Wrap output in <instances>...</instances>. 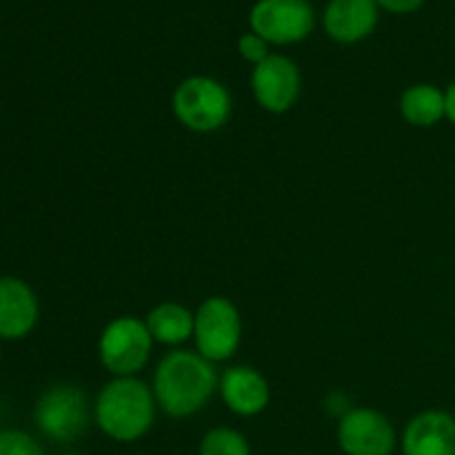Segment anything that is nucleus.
Masks as SVG:
<instances>
[{"instance_id": "9", "label": "nucleus", "mask_w": 455, "mask_h": 455, "mask_svg": "<svg viewBox=\"0 0 455 455\" xmlns=\"http://www.w3.org/2000/svg\"><path fill=\"white\" fill-rule=\"evenodd\" d=\"M336 435L347 455H391L395 449L389 418L369 407H351L338 422Z\"/></svg>"}, {"instance_id": "5", "label": "nucleus", "mask_w": 455, "mask_h": 455, "mask_svg": "<svg viewBox=\"0 0 455 455\" xmlns=\"http://www.w3.org/2000/svg\"><path fill=\"white\" fill-rule=\"evenodd\" d=\"M240 340H243V320L238 307L225 296L207 298L196 311V351L209 363H225L234 358Z\"/></svg>"}, {"instance_id": "18", "label": "nucleus", "mask_w": 455, "mask_h": 455, "mask_svg": "<svg viewBox=\"0 0 455 455\" xmlns=\"http://www.w3.org/2000/svg\"><path fill=\"white\" fill-rule=\"evenodd\" d=\"M238 52L240 56L247 62H251L253 67L260 65L267 56H269V43L265 38H260L258 34H243L238 40Z\"/></svg>"}, {"instance_id": "21", "label": "nucleus", "mask_w": 455, "mask_h": 455, "mask_svg": "<svg viewBox=\"0 0 455 455\" xmlns=\"http://www.w3.org/2000/svg\"><path fill=\"white\" fill-rule=\"evenodd\" d=\"M65 455H74V453H65Z\"/></svg>"}, {"instance_id": "11", "label": "nucleus", "mask_w": 455, "mask_h": 455, "mask_svg": "<svg viewBox=\"0 0 455 455\" xmlns=\"http://www.w3.org/2000/svg\"><path fill=\"white\" fill-rule=\"evenodd\" d=\"M404 455H455V418L429 409L409 420L403 431Z\"/></svg>"}, {"instance_id": "13", "label": "nucleus", "mask_w": 455, "mask_h": 455, "mask_svg": "<svg viewBox=\"0 0 455 455\" xmlns=\"http://www.w3.org/2000/svg\"><path fill=\"white\" fill-rule=\"evenodd\" d=\"M378 9L376 0H329L323 16L324 31L336 43H360L376 29Z\"/></svg>"}, {"instance_id": "3", "label": "nucleus", "mask_w": 455, "mask_h": 455, "mask_svg": "<svg viewBox=\"0 0 455 455\" xmlns=\"http://www.w3.org/2000/svg\"><path fill=\"white\" fill-rule=\"evenodd\" d=\"M172 109L178 123L196 133H212L225 127L231 116V96L212 76H189L176 87Z\"/></svg>"}, {"instance_id": "8", "label": "nucleus", "mask_w": 455, "mask_h": 455, "mask_svg": "<svg viewBox=\"0 0 455 455\" xmlns=\"http://www.w3.org/2000/svg\"><path fill=\"white\" fill-rule=\"evenodd\" d=\"M300 69L283 53H269L260 65L253 67V98L269 114H287L300 98Z\"/></svg>"}, {"instance_id": "12", "label": "nucleus", "mask_w": 455, "mask_h": 455, "mask_svg": "<svg viewBox=\"0 0 455 455\" xmlns=\"http://www.w3.org/2000/svg\"><path fill=\"white\" fill-rule=\"evenodd\" d=\"M218 391L227 409L243 418H253L265 411L271 398L267 378L247 364H235L227 369L218 382Z\"/></svg>"}, {"instance_id": "20", "label": "nucleus", "mask_w": 455, "mask_h": 455, "mask_svg": "<svg viewBox=\"0 0 455 455\" xmlns=\"http://www.w3.org/2000/svg\"><path fill=\"white\" fill-rule=\"evenodd\" d=\"M444 100H447V118L455 124V80L449 84L447 92H444Z\"/></svg>"}, {"instance_id": "7", "label": "nucleus", "mask_w": 455, "mask_h": 455, "mask_svg": "<svg viewBox=\"0 0 455 455\" xmlns=\"http://www.w3.org/2000/svg\"><path fill=\"white\" fill-rule=\"evenodd\" d=\"M249 22L269 44H296L314 31L315 16L307 0H258Z\"/></svg>"}, {"instance_id": "2", "label": "nucleus", "mask_w": 455, "mask_h": 455, "mask_svg": "<svg viewBox=\"0 0 455 455\" xmlns=\"http://www.w3.org/2000/svg\"><path fill=\"white\" fill-rule=\"evenodd\" d=\"M154 389L133 378H114L102 387L93 407V418L107 438L116 443H136L149 434L156 420Z\"/></svg>"}, {"instance_id": "16", "label": "nucleus", "mask_w": 455, "mask_h": 455, "mask_svg": "<svg viewBox=\"0 0 455 455\" xmlns=\"http://www.w3.org/2000/svg\"><path fill=\"white\" fill-rule=\"evenodd\" d=\"M200 455H251V447L240 431L231 427H216L204 434Z\"/></svg>"}, {"instance_id": "22", "label": "nucleus", "mask_w": 455, "mask_h": 455, "mask_svg": "<svg viewBox=\"0 0 455 455\" xmlns=\"http://www.w3.org/2000/svg\"><path fill=\"white\" fill-rule=\"evenodd\" d=\"M0 355H3V351H0Z\"/></svg>"}, {"instance_id": "6", "label": "nucleus", "mask_w": 455, "mask_h": 455, "mask_svg": "<svg viewBox=\"0 0 455 455\" xmlns=\"http://www.w3.org/2000/svg\"><path fill=\"white\" fill-rule=\"evenodd\" d=\"M40 434L56 443H74L89 427V400L80 387L53 385L40 394L34 407Z\"/></svg>"}, {"instance_id": "4", "label": "nucleus", "mask_w": 455, "mask_h": 455, "mask_svg": "<svg viewBox=\"0 0 455 455\" xmlns=\"http://www.w3.org/2000/svg\"><path fill=\"white\" fill-rule=\"evenodd\" d=\"M154 345L145 320L136 315H120L102 329L98 358L114 378H133L147 367Z\"/></svg>"}, {"instance_id": "15", "label": "nucleus", "mask_w": 455, "mask_h": 455, "mask_svg": "<svg viewBox=\"0 0 455 455\" xmlns=\"http://www.w3.org/2000/svg\"><path fill=\"white\" fill-rule=\"evenodd\" d=\"M400 114L409 124L420 129L435 127L443 118H447V100L444 92L435 84L418 83L404 89L400 96Z\"/></svg>"}, {"instance_id": "14", "label": "nucleus", "mask_w": 455, "mask_h": 455, "mask_svg": "<svg viewBox=\"0 0 455 455\" xmlns=\"http://www.w3.org/2000/svg\"><path fill=\"white\" fill-rule=\"evenodd\" d=\"M147 329L154 342L164 347H180L194 338L196 314L180 302H160L147 314Z\"/></svg>"}, {"instance_id": "19", "label": "nucleus", "mask_w": 455, "mask_h": 455, "mask_svg": "<svg viewBox=\"0 0 455 455\" xmlns=\"http://www.w3.org/2000/svg\"><path fill=\"white\" fill-rule=\"evenodd\" d=\"M378 7L387 9L391 13H411L422 7L425 0H376Z\"/></svg>"}, {"instance_id": "10", "label": "nucleus", "mask_w": 455, "mask_h": 455, "mask_svg": "<svg viewBox=\"0 0 455 455\" xmlns=\"http://www.w3.org/2000/svg\"><path fill=\"white\" fill-rule=\"evenodd\" d=\"M40 318V302L34 289L16 275L0 278V340H22Z\"/></svg>"}, {"instance_id": "17", "label": "nucleus", "mask_w": 455, "mask_h": 455, "mask_svg": "<svg viewBox=\"0 0 455 455\" xmlns=\"http://www.w3.org/2000/svg\"><path fill=\"white\" fill-rule=\"evenodd\" d=\"M0 455H44L43 447L20 429H3L0 431Z\"/></svg>"}, {"instance_id": "1", "label": "nucleus", "mask_w": 455, "mask_h": 455, "mask_svg": "<svg viewBox=\"0 0 455 455\" xmlns=\"http://www.w3.org/2000/svg\"><path fill=\"white\" fill-rule=\"evenodd\" d=\"M213 363L198 351L176 349L163 355L154 373V395L160 411L169 418H189L207 407L218 391Z\"/></svg>"}]
</instances>
